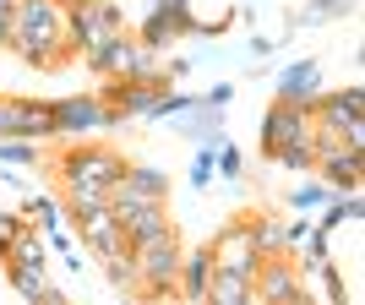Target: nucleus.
Returning <instances> with one entry per match:
<instances>
[{"label":"nucleus","instance_id":"obj_1","mask_svg":"<svg viewBox=\"0 0 365 305\" xmlns=\"http://www.w3.org/2000/svg\"><path fill=\"white\" fill-rule=\"evenodd\" d=\"M137 251V267H142V300H180V229H169V234H153V240L131 245Z\"/></svg>","mask_w":365,"mask_h":305},{"label":"nucleus","instance_id":"obj_2","mask_svg":"<svg viewBox=\"0 0 365 305\" xmlns=\"http://www.w3.org/2000/svg\"><path fill=\"white\" fill-rule=\"evenodd\" d=\"M125 175V152L120 148H88V142H76L71 152L55 158V180L61 185H115Z\"/></svg>","mask_w":365,"mask_h":305},{"label":"nucleus","instance_id":"obj_3","mask_svg":"<svg viewBox=\"0 0 365 305\" xmlns=\"http://www.w3.org/2000/svg\"><path fill=\"white\" fill-rule=\"evenodd\" d=\"M311 289H305L300 257H262L257 278H251V305H305Z\"/></svg>","mask_w":365,"mask_h":305},{"label":"nucleus","instance_id":"obj_4","mask_svg":"<svg viewBox=\"0 0 365 305\" xmlns=\"http://www.w3.org/2000/svg\"><path fill=\"white\" fill-rule=\"evenodd\" d=\"M82 61H88L98 76H158V61H153V55L131 38V33L104 38V44L93 49V55H82Z\"/></svg>","mask_w":365,"mask_h":305},{"label":"nucleus","instance_id":"obj_5","mask_svg":"<svg viewBox=\"0 0 365 305\" xmlns=\"http://www.w3.org/2000/svg\"><path fill=\"white\" fill-rule=\"evenodd\" d=\"M213 267H229V273H251L257 278L262 251H257V224L251 218H229L213 234Z\"/></svg>","mask_w":365,"mask_h":305},{"label":"nucleus","instance_id":"obj_6","mask_svg":"<svg viewBox=\"0 0 365 305\" xmlns=\"http://www.w3.org/2000/svg\"><path fill=\"white\" fill-rule=\"evenodd\" d=\"M300 137H311V109L273 98V109L262 115V158H273L284 142H300Z\"/></svg>","mask_w":365,"mask_h":305},{"label":"nucleus","instance_id":"obj_7","mask_svg":"<svg viewBox=\"0 0 365 305\" xmlns=\"http://www.w3.org/2000/svg\"><path fill=\"white\" fill-rule=\"evenodd\" d=\"M273 93L284 98V104H305V109H311L322 93H327V88H322V61H317V55H300V61H289L284 71L273 76Z\"/></svg>","mask_w":365,"mask_h":305},{"label":"nucleus","instance_id":"obj_8","mask_svg":"<svg viewBox=\"0 0 365 305\" xmlns=\"http://www.w3.org/2000/svg\"><path fill=\"white\" fill-rule=\"evenodd\" d=\"M71 229L82 234V251H88L93 262H104V257H115V251H125V229H120V218L109 213V207H93V213H82Z\"/></svg>","mask_w":365,"mask_h":305},{"label":"nucleus","instance_id":"obj_9","mask_svg":"<svg viewBox=\"0 0 365 305\" xmlns=\"http://www.w3.org/2000/svg\"><path fill=\"white\" fill-rule=\"evenodd\" d=\"M55 125H61V137H71V142H82L88 131H104V104H98V93L61 98V104H55Z\"/></svg>","mask_w":365,"mask_h":305},{"label":"nucleus","instance_id":"obj_10","mask_svg":"<svg viewBox=\"0 0 365 305\" xmlns=\"http://www.w3.org/2000/svg\"><path fill=\"white\" fill-rule=\"evenodd\" d=\"M360 109H365V88H360V82H349L344 93H322L317 104H311V120L333 125V131H349V125L360 120Z\"/></svg>","mask_w":365,"mask_h":305},{"label":"nucleus","instance_id":"obj_11","mask_svg":"<svg viewBox=\"0 0 365 305\" xmlns=\"http://www.w3.org/2000/svg\"><path fill=\"white\" fill-rule=\"evenodd\" d=\"M175 284H180V300H191V305L207 300V284H213V240L180 251V273H175Z\"/></svg>","mask_w":365,"mask_h":305},{"label":"nucleus","instance_id":"obj_12","mask_svg":"<svg viewBox=\"0 0 365 305\" xmlns=\"http://www.w3.org/2000/svg\"><path fill=\"white\" fill-rule=\"evenodd\" d=\"M11 38H61V0H16Z\"/></svg>","mask_w":365,"mask_h":305},{"label":"nucleus","instance_id":"obj_13","mask_svg":"<svg viewBox=\"0 0 365 305\" xmlns=\"http://www.w3.org/2000/svg\"><path fill=\"white\" fill-rule=\"evenodd\" d=\"M6 49H11L22 66H33V71H66V66L76 61V55L61 44V38H11Z\"/></svg>","mask_w":365,"mask_h":305},{"label":"nucleus","instance_id":"obj_14","mask_svg":"<svg viewBox=\"0 0 365 305\" xmlns=\"http://www.w3.org/2000/svg\"><path fill=\"white\" fill-rule=\"evenodd\" d=\"M0 273L11 278V289L22 294V300H33V305H66V289H61V284H49L44 267H16V262H6Z\"/></svg>","mask_w":365,"mask_h":305},{"label":"nucleus","instance_id":"obj_15","mask_svg":"<svg viewBox=\"0 0 365 305\" xmlns=\"http://www.w3.org/2000/svg\"><path fill=\"white\" fill-rule=\"evenodd\" d=\"M120 229H125V245H142V240H153V234H169V229H175L169 202H142V207H131V213L120 218Z\"/></svg>","mask_w":365,"mask_h":305},{"label":"nucleus","instance_id":"obj_16","mask_svg":"<svg viewBox=\"0 0 365 305\" xmlns=\"http://www.w3.org/2000/svg\"><path fill=\"white\" fill-rule=\"evenodd\" d=\"M322 180L333 185V191H360V175H365V148H344V152H327L317 158Z\"/></svg>","mask_w":365,"mask_h":305},{"label":"nucleus","instance_id":"obj_17","mask_svg":"<svg viewBox=\"0 0 365 305\" xmlns=\"http://www.w3.org/2000/svg\"><path fill=\"white\" fill-rule=\"evenodd\" d=\"M115 185L131 191V197H142V202H169V175L153 169V164H137V158H125V175Z\"/></svg>","mask_w":365,"mask_h":305},{"label":"nucleus","instance_id":"obj_18","mask_svg":"<svg viewBox=\"0 0 365 305\" xmlns=\"http://www.w3.org/2000/svg\"><path fill=\"white\" fill-rule=\"evenodd\" d=\"M175 131H185L191 142H213V137H224V109L207 104V98H197L191 109L175 115Z\"/></svg>","mask_w":365,"mask_h":305},{"label":"nucleus","instance_id":"obj_19","mask_svg":"<svg viewBox=\"0 0 365 305\" xmlns=\"http://www.w3.org/2000/svg\"><path fill=\"white\" fill-rule=\"evenodd\" d=\"M98 267H104V278H109V289H115V294L142 300V267H137V251H131V245H125V251H115V257H104Z\"/></svg>","mask_w":365,"mask_h":305},{"label":"nucleus","instance_id":"obj_20","mask_svg":"<svg viewBox=\"0 0 365 305\" xmlns=\"http://www.w3.org/2000/svg\"><path fill=\"white\" fill-rule=\"evenodd\" d=\"M16 137H28V142H49V137H61V125H55V104H44V98H22V115H16Z\"/></svg>","mask_w":365,"mask_h":305},{"label":"nucleus","instance_id":"obj_21","mask_svg":"<svg viewBox=\"0 0 365 305\" xmlns=\"http://www.w3.org/2000/svg\"><path fill=\"white\" fill-rule=\"evenodd\" d=\"M202 305H251V273L213 267V284H207V300Z\"/></svg>","mask_w":365,"mask_h":305},{"label":"nucleus","instance_id":"obj_22","mask_svg":"<svg viewBox=\"0 0 365 305\" xmlns=\"http://www.w3.org/2000/svg\"><path fill=\"white\" fill-rule=\"evenodd\" d=\"M6 262H16V267H44V229L22 224V234L6 245Z\"/></svg>","mask_w":365,"mask_h":305},{"label":"nucleus","instance_id":"obj_23","mask_svg":"<svg viewBox=\"0 0 365 305\" xmlns=\"http://www.w3.org/2000/svg\"><path fill=\"white\" fill-rule=\"evenodd\" d=\"M354 6H360V0H305V11L294 16V22H300V28H317V22H344Z\"/></svg>","mask_w":365,"mask_h":305},{"label":"nucleus","instance_id":"obj_24","mask_svg":"<svg viewBox=\"0 0 365 305\" xmlns=\"http://www.w3.org/2000/svg\"><path fill=\"white\" fill-rule=\"evenodd\" d=\"M22 218H28V224H38L44 234H55V229L66 224V207H61L55 197H28V202H22Z\"/></svg>","mask_w":365,"mask_h":305},{"label":"nucleus","instance_id":"obj_25","mask_svg":"<svg viewBox=\"0 0 365 305\" xmlns=\"http://www.w3.org/2000/svg\"><path fill=\"white\" fill-rule=\"evenodd\" d=\"M169 38H175V28H169V16L153 6L148 16H142V33H137V44L148 49V55H158V49H169Z\"/></svg>","mask_w":365,"mask_h":305},{"label":"nucleus","instance_id":"obj_26","mask_svg":"<svg viewBox=\"0 0 365 305\" xmlns=\"http://www.w3.org/2000/svg\"><path fill=\"white\" fill-rule=\"evenodd\" d=\"M273 164L294 169V175H305V169H317V148H311V137H300V142H284V148L273 152Z\"/></svg>","mask_w":365,"mask_h":305},{"label":"nucleus","instance_id":"obj_27","mask_svg":"<svg viewBox=\"0 0 365 305\" xmlns=\"http://www.w3.org/2000/svg\"><path fill=\"white\" fill-rule=\"evenodd\" d=\"M327 197H333V185H327V180H305V185H294V191H289L284 202H289L294 213H317V207H322Z\"/></svg>","mask_w":365,"mask_h":305},{"label":"nucleus","instance_id":"obj_28","mask_svg":"<svg viewBox=\"0 0 365 305\" xmlns=\"http://www.w3.org/2000/svg\"><path fill=\"white\" fill-rule=\"evenodd\" d=\"M251 224H257V251H262V257H284V251H289L278 218H251Z\"/></svg>","mask_w":365,"mask_h":305},{"label":"nucleus","instance_id":"obj_29","mask_svg":"<svg viewBox=\"0 0 365 305\" xmlns=\"http://www.w3.org/2000/svg\"><path fill=\"white\" fill-rule=\"evenodd\" d=\"M0 164H38V142H28V137H0Z\"/></svg>","mask_w":365,"mask_h":305},{"label":"nucleus","instance_id":"obj_30","mask_svg":"<svg viewBox=\"0 0 365 305\" xmlns=\"http://www.w3.org/2000/svg\"><path fill=\"white\" fill-rule=\"evenodd\" d=\"M311 273L322 278V294H327V300H338V305L349 300V294H344V273H338V267H333V262H327V257H322L317 267H311Z\"/></svg>","mask_w":365,"mask_h":305},{"label":"nucleus","instance_id":"obj_31","mask_svg":"<svg viewBox=\"0 0 365 305\" xmlns=\"http://www.w3.org/2000/svg\"><path fill=\"white\" fill-rule=\"evenodd\" d=\"M213 169H218V175H229V180H240V175H245V152H240V148H235V142L224 137V148H218Z\"/></svg>","mask_w":365,"mask_h":305},{"label":"nucleus","instance_id":"obj_32","mask_svg":"<svg viewBox=\"0 0 365 305\" xmlns=\"http://www.w3.org/2000/svg\"><path fill=\"white\" fill-rule=\"evenodd\" d=\"M93 16H98V33H104V38L125 33V16H120V6H115V0H104V6H93Z\"/></svg>","mask_w":365,"mask_h":305},{"label":"nucleus","instance_id":"obj_33","mask_svg":"<svg viewBox=\"0 0 365 305\" xmlns=\"http://www.w3.org/2000/svg\"><path fill=\"white\" fill-rule=\"evenodd\" d=\"M16 115H22V98H0V137H16Z\"/></svg>","mask_w":365,"mask_h":305},{"label":"nucleus","instance_id":"obj_34","mask_svg":"<svg viewBox=\"0 0 365 305\" xmlns=\"http://www.w3.org/2000/svg\"><path fill=\"white\" fill-rule=\"evenodd\" d=\"M22 224H28L22 213H0V251H6V245H11L16 234H22Z\"/></svg>","mask_w":365,"mask_h":305},{"label":"nucleus","instance_id":"obj_35","mask_svg":"<svg viewBox=\"0 0 365 305\" xmlns=\"http://www.w3.org/2000/svg\"><path fill=\"white\" fill-rule=\"evenodd\" d=\"M202 98H207V104H218V109H229V104H235V88H229V82H218V88H207Z\"/></svg>","mask_w":365,"mask_h":305},{"label":"nucleus","instance_id":"obj_36","mask_svg":"<svg viewBox=\"0 0 365 305\" xmlns=\"http://www.w3.org/2000/svg\"><path fill=\"white\" fill-rule=\"evenodd\" d=\"M273 49H278V38H262V33L251 38V55H273Z\"/></svg>","mask_w":365,"mask_h":305}]
</instances>
